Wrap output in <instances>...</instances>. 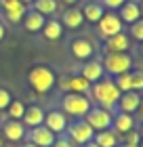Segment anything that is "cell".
I'll return each instance as SVG.
<instances>
[{"label":"cell","instance_id":"6da1fadb","mask_svg":"<svg viewBox=\"0 0 143 147\" xmlns=\"http://www.w3.org/2000/svg\"><path fill=\"white\" fill-rule=\"evenodd\" d=\"M91 95L95 99V103H99V107L112 111L116 107V103H118L122 92L118 90V86L114 84L112 78H101L99 82H95L91 86Z\"/></svg>","mask_w":143,"mask_h":147},{"label":"cell","instance_id":"7a4b0ae2","mask_svg":"<svg viewBox=\"0 0 143 147\" xmlns=\"http://www.w3.org/2000/svg\"><path fill=\"white\" fill-rule=\"evenodd\" d=\"M28 82L36 92L44 95V92H49L53 86H55L57 76H55V71H53L49 65H34V67L28 71Z\"/></svg>","mask_w":143,"mask_h":147},{"label":"cell","instance_id":"3957f363","mask_svg":"<svg viewBox=\"0 0 143 147\" xmlns=\"http://www.w3.org/2000/svg\"><path fill=\"white\" fill-rule=\"evenodd\" d=\"M61 105H63V111L67 116H74V118H84L88 109L93 107L91 99L86 95H78V92H67L63 97V101H61Z\"/></svg>","mask_w":143,"mask_h":147},{"label":"cell","instance_id":"277c9868","mask_svg":"<svg viewBox=\"0 0 143 147\" xmlns=\"http://www.w3.org/2000/svg\"><path fill=\"white\" fill-rule=\"evenodd\" d=\"M103 69L110 76H120V74H128L133 67V57L128 53H107L103 59Z\"/></svg>","mask_w":143,"mask_h":147},{"label":"cell","instance_id":"5b68a950","mask_svg":"<svg viewBox=\"0 0 143 147\" xmlns=\"http://www.w3.org/2000/svg\"><path fill=\"white\" fill-rule=\"evenodd\" d=\"M112 111L110 109H103V107H91L88 109V113L84 116V122L91 126V128L95 132H99V130H107V128H112Z\"/></svg>","mask_w":143,"mask_h":147},{"label":"cell","instance_id":"8992f818","mask_svg":"<svg viewBox=\"0 0 143 147\" xmlns=\"http://www.w3.org/2000/svg\"><path fill=\"white\" fill-rule=\"evenodd\" d=\"M67 132H70V143L74 147H82L86 143H91L93 137H95V130L84 120H76L72 126H67Z\"/></svg>","mask_w":143,"mask_h":147},{"label":"cell","instance_id":"52a82bcc","mask_svg":"<svg viewBox=\"0 0 143 147\" xmlns=\"http://www.w3.org/2000/svg\"><path fill=\"white\" fill-rule=\"evenodd\" d=\"M97 30H99L101 38H110V36L120 34V32L124 30V23H122V19L116 15V13L110 11V13H105V15L97 21Z\"/></svg>","mask_w":143,"mask_h":147},{"label":"cell","instance_id":"ba28073f","mask_svg":"<svg viewBox=\"0 0 143 147\" xmlns=\"http://www.w3.org/2000/svg\"><path fill=\"white\" fill-rule=\"evenodd\" d=\"M28 141L34 143L36 147H51L53 143L57 141V135H55V132H51L44 124H40V126H36V128H30Z\"/></svg>","mask_w":143,"mask_h":147},{"label":"cell","instance_id":"9c48e42d","mask_svg":"<svg viewBox=\"0 0 143 147\" xmlns=\"http://www.w3.org/2000/svg\"><path fill=\"white\" fill-rule=\"evenodd\" d=\"M139 103H141V92L137 90H128V92H122L118 103H116V107H118L122 113H133L139 109Z\"/></svg>","mask_w":143,"mask_h":147},{"label":"cell","instance_id":"30bf717a","mask_svg":"<svg viewBox=\"0 0 143 147\" xmlns=\"http://www.w3.org/2000/svg\"><path fill=\"white\" fill-rule=\"evenodd\" d=\"M2 137L11 143H19L25 137V126L21 120H6L2 126Z\"/></svg>","mask_w":143,"mask_h":147},{"label":"cell","instance_id":"8fae6325","mask_svg":"<svg viewBox=\"0 0 143 147\" xmlns=\"http://www.w3.org/2000/svg\"><path fill=\"white\" fill-rule=\"evenodd\" d=\"M44 126H46L51 132H55V135L65 132V130H67V118H65V113H61V111H57V109L49 111V113L44 116Z\"/></svg>","mask_w":143,"mask_h":147},{"label":"cell","instance_id":"7c38bea8","mask_svg":"<svg viewBox=\"0 0 143 147\" xmlns=\"http://www.w3.org/2000/svg\"><path fill=\"white\" fill-rule=\"evenodd\" d=\"M128 46H131V42H128V34H126V32H120V34H116V36L105 38L103 51H105V55H107V53H126Z\"/></svg>","mask_w":143,"mask_h":147},{"label":"cell","instance_id":"4fadbf2b","mask_svg":"<svg viewBox=\"0 0 143 147\" xmlns=\"http://www.w3.org/2000/svg\"><path fill=\"white\" fill-rule=\"evenodd\" d=\"M61 88L67 92H78V95H86L91 90V84L86 82L82 76H70V78H61Z\"/></svg>","mask_w":143,"mask_h":147},{"label":"cell","instance_id":"5bb4252c","mask_svg":"<svg viewBox=\"0 0 143 147\" xmlns=\"http://www.w3.org/2000/svg\"><path fill=\"white\" fill-rule=\"evenodd\" d=\"M93 53H95V46L91 40H86V38H76L72 42V55L80 59V61H86V59H91L93 57Z\"/></svg>","mask_w":143,"mask_h":147},{"label":"cell","instance_id":"9a60e30c","mask_svg":"<svg viewBox=\"0 0 143 147\" xmlns=\"http://www.w3.org/2000/svg\"><path fill=\"white\" fill-rule=\"evenodd\" d=\"M103 74H105V69H103V65H101L99 61H86L82 65L80 76H82L88 84H95V82H99V80L103 78Z\"/></svg>","mask_w":143,"mask_h":147},{"label":"cell","instance_id":"2e32d148","mask_svg":"<svg viewBox=\"0 0 143 147\" xmlns=\"http://www.w3.org/2000/svg\"><path fill=\"white\" fill-rule=\"evenodd\" d=\"M21 122L25 128H36V126L44 124V111L38 107V105H30V107H25L23 111V118Z\"/></svg>","mask_w":143,"mask_h":147},{"label":"cell","instance_id":"e0dca14e","mask_svg":"<svg viewBox=\"0 0 143 147\" xmlns=\"http://www.w3.org/2000/svg\"><path fill=\"white\" fill-rule=\"evenodd\" d=\"M120 19H122V23H135L137 19H141V15H139V2H135V0H128V2H124L120 6Z\"/></svg>","mask_w":143,"mask_h":147},{"label":"cell","instance_id":"ac0fdd59","mask_svg":"<svg viewBox=\"0 0 143 147\" xmlns=\"http://www.w3.org/2000/svg\"><path fill=\"white\" fill-rule=\"evenodd\" d=\"M82 23H84L82 11L76 9V6L63 11V15H61V25H65V28H70V30H76V28H80Z\"/></svg>","mask_w":143,"mask_h":147},{"label":"cell","instance_id":"d6986e66","mask_svg":"<svg viewBox=\"0 0 143 147\" xmlns=\"http://www.w3.org/2000/svg\"><path fill=\"white\" fill-rule=\"evenodd\" d=\"M44 15H40L38 11H28L25 13V17H23V28L28 30V32H32V34H36V32H40L44 28Z\"/></svg>","mask_w":143,"mask_h":147},{"label":"cell","instance_id":"ffe728a7","mask_svg":"<svg viewBox=\"0 0 143 147\" xmlns=\"http://www.w3.org/2000/svg\"><path fill=\"white\" fill-rule=\"evenodd\" d=\"M80 11H82L84 21H88V23H97L99 19L105 15V6L101 2H86L84 9H80Z\"/></svg>","mask_w":143,"mask_h":147},{"label":"cell","instance_id":"44dd1931","mask_svg":"<svg viewBox=\"0 0 143 147\" xmlns=\"http://www.w3.org/2000/svg\"><path fill=\"white\" fill-rule=\"evenodd\" d=\"M112 126H114V130L118 132V135H124V132L135 128V120H133L131 113H122L120 111V113H116V116H114Z\"/></svg>","mask_w":143,"mask_h":147},{"label":"cell","instance_id":"7402d4cb","mask_svg":"<svg viewBox=\"0 0 143 147\" xmlns=\"http://www.w3.org/2000/svg\"><path fill=\"white\" fill-rule=\"evenodd\" d=\"M118 132L112 130V128H107V130H99V132H95V137H93V141L97 143L99 147H118Z\"/></svg>","mask_w":143,"mask_h":147},{"label":"cell","instance_id":"603a6c76","mask_svg":"<svg viewBox=\"0 0 143 147\" xmlns=\"http://www.w3.org/2000/svg\"><path fill=\"white\" fill-rule=\"evenodd\" d=\"M44 38L46 40H57L61 38V34H63V25H61V21H57V19H49V21L44 23Z\"/></svg>","mask_w":143,"mask_h":147},{"label":"cell","instance_id":"cb8c5ba5","mask_svg":"<svg viewBox=\"0 0 143 147\" xmlns=\"http://www.w3.org/2000/svg\"><path fill=\"white\" fill-rule=\"evenodd\" d=\"M32 6H34V11H38L40 15H53V13H57V0H34L32 2Z\"/></svg>","mask_w":143,"mask_h":147},{"label":"cell","instance_id":"d4e9b609","mask_svg":"<svg viewBox=\"0 0 143 147\" xmlns=\"http://www.w3.org/2000/svg\"><path fill=\"white\" fill-rule=\"evenodd\" d=\"M6 111H9V118H11V120H21V118H23V111H25V103L13 99L11 105L6 107Z\"/></svg>","mask_w":143,"mask_h":147},{"label":"cell","instance_id":"484cf974","mask_svg":"<svg viewBox=\"0 0 143 147\" xmlns=\"http://www.w3.org/2000/svg\"><path fill=\"white\" fill-rule=\"evenodd\" d=\"M114 84L118 86L120 92L133 90V84H131V71H128V74H120V76H114Z\"/></svg>","mask_w":143,"mask_h":147},{"label":"cell","instance_id":"4316f807","mask_svg":"<svg viewBox=\"0 0 143 147\" xmlns=\"http://www.w3.org/2000/svg\"><path fill=\"white\" fill-rule=\"evenodd\" d=\"M131 84H133V90H137V92L143 90V69L131 71Z\"/></svg>","mask_w":143,"mask_h":147},{"label":"cell","instance_id":"83f0119b","mask_svg":"<svg viewBox=\"0 0 143 147\" xmlns=\"http://www.w3.org/2000/svg\"><path fill=\"white\" fill-rule=\"evenodd\" d=\"M128 34H131L135 40L143 42V19H137L135 23H131V30H128Z\"/></svg>","mask_w":143,"mask_h":147},{"label":"cell","instance_id":"f1b7e54d","mask_svg":"<svg viewBox=\"0 0 143 147\" xmlns=\"http://www.w3.org/2000/svg\"><path fill=\"white\" fill-rule=\"evenodd\" d=\"M141 143V135H139V130H128L124 132V145H139Z\"/></svg>","mask_w":143,"mask_h":147},{"label":"cell","instance_id":"f546056e","mask_svg":"<svg viewBox=\"0 0 143 147\" xmlns=\"http://www.w3.org/2000/svg\"><path fill=\"white\" fill-rule=\"evenodd\" d=\"M13 101V97H11V92L6 90V88H0V111H4L6 107L11 105Z\"/></svg>","mask_w":143,"mask_h":147},{"label":"cell","instance_id":"4dcf8cb0","mask_svg":"<svg viewBox=\"0 0 143 147\" xmlns=\"http://www.w3.org/2000/svg\"><path fill=\"white\" fill-rule=\"evenodd\" d=\"M126 0H101V4L105 6V9H110V11H114V9H120L122 4H124Z\"/></svg>","mask_w":143,"mask_h":147},{"label":"cell","instance_id":"1f68e13d","mask_svg":"<svg viewBox=\"0 0 143 147\" xmlns=\"http://www.w3.org/2000/svg\"><path fill=\"white\" fill-rule=\"evenodd\" d=\"M51 147H74V145L70 143V139H57Z\"/></svg>","mask_w":143,"mask_h":147},{"label":"cell","instance_id":"d6a6232c","mask_svg":"<svg viewBox=\"0 0 143 147\" xmlns=\"http://www.w3.org/2000/svg\"><path fill=\"white\" fill-rule=\"evenodd\" d=\"M137 113H139V118L143 120V97H141V103H139V109H137Z\"/></svg>","mask_w":143,"mask_h":147},{"label":"cell","instance_id":"836d02e7","mask_svg":"<svg viewBox=\"0 0 143 147\" xmlns=\"http://www.w3.org/2000/svg\"><path fill=\"white\" fill-rule=\"evenodd\" d=\"M4 34H6V30H4V25L0 23V42H2V38H4Z\"/></svg>","mask_w":143,"mask_h":147},{"label":"cell","instance_id":"e575fe53","mask_svg":"<svg viewBox=\"0 0 143 147\" xmlns=\"http://www.w3.org/2000/svg\"><path fill=\"white\" fill-rule=\"evenodd\" d=\"M139 15H141V19H143V0L139 2Z\"/></svg>","mask_w":143,"mask_h":147},{"label":"cell","instance_id":"d590c367","mask_svg":"<svg viewBox=\"0 0 143 147\" xmlns=\"http://www.w3.org/2000/svg\"><path fill=\"white\" fill-rule=\"evenodd\" d=\"M82 147H99V145L95 143V141H91V143H86V145H82Z\"/></svg>","mask_w":143,"mask_h":147},{"label":"cell","instance_id":"8d00e7d4","mask_svg":"<svg viewBox=\"0 0 143 147\" xmlns=\"http://www.w3.org/2000/svg\"><path fill=\"white\" fill-rule=\"evenodd\" d=\"M63 2H65V4H76L78 0H63Z\"/></svg>","mask_w":143,"mask_h":147},{"label":"cell","instance_id":"74e56055","mask_svg":"<svg viewBox=\"0 0 143 147\" xmlns=\"http://www.w3.org/2000/svg\"><path fill=\"white\" fill-rule=\"evenodd\" d=\"M19 2H23L25 6H28V4H32V2H34V0H19Z\"/></svg>","mask_w":143,"mask_h":147},{"label":"cell","instance_id":"f35d334b","mask_svg":"<svg viewBox=\"0 0 143 147\" xmlns=\"http://www.w3.org/2000/svg\"><path fill=\"white\" fill-rule=\"evenodd\" d=\"M21 147H36V145H34V143H30V141H28V143H23Z\"/></svg>","mask_w":143,"mask_h":147},{"label":"cell","instance_id":"ab89813d","mask_svg":"<svg viewBox=\"0 0 143 147\" xmlns=\"http://www.w3.org/2000/svg\"><path fill=\"white\" fill-rule=\"evenodd\" d=\"M4 145V137H2V132H0V147Z\"/></svg>","mask_w":143,"mask_h":147},{"label":"cell","instance_id":"60d3db41","mask_svg":"<svg viewBox=\"0 0 143 147\" xmlns=\"http://www.w3.org/2000/svg\"><path fill=\"white\" fill-rule=\"evenodd\" d=\"M139 135H141V141H143V124H141V130H139Z\"/></svg>","mask_w":143,"mask_h":147},{"label":"cell","instance_id":"b9f144b4","mask_svg":"<svg viewBox=\"0 0 143 147\" xmlns=\"http://www.w3.org/2000/svg\"><path fill=\"white\" fill-rule=\"evenodd\" d=\"M122 147H139V145H122Z\"/></svg>","mask_w":143,"mask_h":147},{"label":"cell","instance_id":"7bdbcfd3","mask_svg":"<svg viewBox=\"0 0 143 147\" xmlns=\"http://www.w3.org/2000/svg\"><path fill=\"white\" fill-rule=\"evenodd\" d=\"M141 55H143V42H141Z\"/></svg>","mask_w":143,"mask_h":147},{"label":"cell","instance_id":"ee69618b","mask_svg":"<svg viewBox=\"0 0 143 147\" xmlns=\"http://www.w3.org/2000/svg\"><path fill=\"white\" fill-rule=\"evenodd\" d=\"M139 147H143V141H141V143H139Z\"/></svg>","mask_w":143,"mask_h":147}]
</instances>
